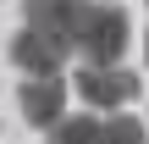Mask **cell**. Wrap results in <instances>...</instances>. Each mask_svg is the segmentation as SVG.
<instances>
[{"instance_id":"obj_7","label":"cell","mask_w":149,"mask_h":144,"mask_svg":"<svg viewBox=\"0 0 149 144\" xmlns=\"http://www.w3.org/2000/svg\"><path fill=\"white\" fill-rule=\"evenodd\" d=\"M100 144H149V139H144V122L138 117H111L100 128Z\"/></svg>"},{"instance_id":"obj_6","label":"cell","mask_w":149,"mask_h":144,"mask_svg":"<svg viewBox=\"0 0 149 144\" xmlns=\"http://www.w3.org/2000/svg\"><path fill=\"white\" fill-rule=\"evenodd\" d=\"M100 128L105 122H94V117H61L50 128V144H100Z\"/></svg>"},{"instance_id":"obj_2","label":"cell","mask_w":149,"mask_h":144,"mask_svg":"<svg viewBox=\"0 0 149 144\" xmlns=\"http://www.w3.org/2000/svg\"><path fill=\"white\" fill-rule=\"evenodd\" d=\"M77 94L88 100V105H100V111H122V105H133L138 100V78L127 72V67H83L77 72Z\"/></svg>"},{"instance_id":"obj_1","label":"cell","mask_w":149,"mask_h":144,"mask_svg":"<svg viewBox=\"0 0 149 144\" xmlns=\"http://www.w3.org/2000/svg\"><path fill=\"white\" fill-rule=\"evenodd\" d=\"M72 50H77L88 67L122 61V50H127V17H122V6H111V0H83V6H77V22H72Z\"/></svg>"},{"instance_id":"obj_4","label":"cell","mask_w":149,"mask_h":144,"mask_svg":"<svg viewBox=\"0 0 149 144\" xmlns=\"http://www.w3.org/2000/svg\"><path fill=\"white\" fill-rule=\"evenodd\" d=\"M66 55H72V44L50 39V33H39V28H28V22H22V33L11 39V61H17L28 78H39V72H61Z\"/></svg>"},{"instance_id":"obj_3","label":"cell","mask_w":149,"mask_h":144,"mask_svg":"<svg viewBox=\"0 0 149 144\" xmlns=\"http://www.w3.org/2000/svg\"><path fill=\"white\" fill-rule=\"evenodd\" d=\"M17 105H22V117H28V122H39V128H55V122H61V111H66V83H61L55 72L22 78V89H17Z\"/></svg>"},{"instance_id":"obj_5","label":"cell","mask_w":149,"mask_h":144,"mask_svg":"<svg viewBox=\"0 0 149 144\" xmlns=\"http://www.w3.org/2000/svg\"><path fill=\"white\" fill-rule=\"evenodd\" d=\"M77 6H83V0H28V6H22V22L39 28V33H50V39H61V44H72Z\"/></svg>"}]
</instances>
